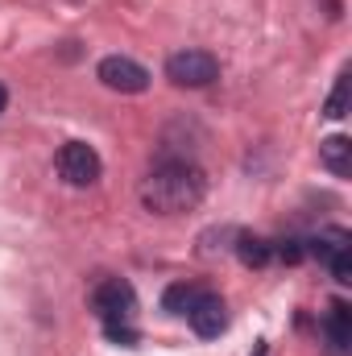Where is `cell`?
I'll return each instance as SVG.
<instances>
[{"label": "cell", "instance_id": "1", "mask_svg": "<svg viewBox=\"0 0 352 356\" xmlns=\"http://www.w3.org/2000/svg\"><path fill=\"white\" fill-rule=\"evenodd\" d=\"M207 191V178L195 162H162L154 175L141 182V203L154 216H178L191 211Z\"/></svg>", "mask_w": 352, "mask_h": 356}, {"label": "cell", "instance_id": "2", "mask_svg": "<svg viewBox=\"0 0 352 356\" xmlns=\"http://www.w3.org/2000/svg\"><path fill=\"white\" fill-rule=\"evenodd\" d=\"M91 311L104 319V327L129 323L133 311H137V294H133V286H129L125 277H108V282H99V286L91 290Z\"/></svg>", "mask_w": 352, "mask_h": 356}, {"label": "cell", "instance_id": "3", "mask_svg": "<svg viewBox=\"0 0 352 356\" xmlns=\"http://www.w3.org/2000/svg\"><path fill=\"white\" fill-rule=\"evenodd\" d=\"M220 75V63L207 50H178L166 58V79L175 88H207Z\"/></svg>", "mask_w": 352, "mask_h": 356}, {"label": "cell", "instance_id": "4", "mask_svg": "<svg viewBox=\"0 0 352 356\" xmlns=\"http://www.w3.org/2000/svg\"><path fill=\"white\" fill-rule=\"evenodd\" d=\"M95 75H99V83L108 91H120V95H141V91L150 88V71L141 63L125 58V54H108L95 67Z\"/></svg>", "mask_w": 352, "mask_h": 356}, {"label": "cell", "instance_id": "5", "mask_svg": "<svg viewBox=\"0 0 352 356\" xmlns=\"http://www.w3.org/2000/svg\"><path fill=\"white\" fill-rule=\"evenodd\" d=\"M58 175L67 178L71 186H91L99 178V154L91 149L88 141H67L58 149Z\"/></svg>", "mask_w": 352, "mask_h": 356}, {"label": "cell", "instance_id": "6", "mask_svg": "<svg viewBox=\"0 0 352 356\" xmlns=\"http://www.w3.org/2000/svg\"><path fill=\"white\" fill-rule=\"evenodd\" d=\"M186 319H191V327L203 336V340H216L224 327H228V307H224V298L220 294H199V302L186 311Z\"/></svg>", "mask_w": 352, "mask_h": 356}, {"label": "cell", "instance_id": "7", "mask_svg": "<svg viewBox=\"0 0 352 356\" xmlns=\"http://www.w3.org/2000/svg\"><path fill=\"white\" fill-rule=\"evenodd\" d=\"M323 327H328V340H332V348L336 353H344L349 348V340H352V311H349V302H332L328 307V315H323Z\"/></svg>", "mask_w": 352, "mask_h": 356}, {"label": "cell", "instance_id": "8", "mask_svg": "<svg viewBox=\"0 0 352 356\" xmlns=\"http://www.w3.org/2000/svg\"><path fill=\"white\" fill-rule=\"evenodd\" d=\"M319 162H323L336 178H349L352 175V141L349 137H328V141L319 145Z\"/></svg>", "mask_w": 352, "mask_h": 356}, {"label": "cell", "instance_id": "9", "mask_svg": "<svg viewBox=\"0 0 352 356\" xmlns=\"http://www.w3.org/2000/svg\"><path fill=\"white\" fill-rule=\"evenodd\" d=\"M237 257H241L249 269H262V266L273 261V241L253 236V232H241V236H237Z\"/></svg>", "mask_w": 352, "mask_h": 356}, {"label": "cell", "instance_id": "10", "mask_svg": "<svg viewBox=\"0 0 352 356\" xmlns=\"http://www.w3.org/2000/svg\"><path fill=\"white\" fill-rule=\"evenodd\" d=\"M199 294H203V290H199L195 282H175V286L162 294V307H166L170 315H186V311L199 302Z\"/></svg>", "mask_w": 352, "mask_h": 356}, {"label": "cell", "instance_id": "11", "mask_svg": "<svg viewBox=\"0 0 352 356\" xmlns=\"http://www.w3.org/2000/svg\"><path fill=\"white\" fill-rule=\"evenodd\" d=\"M323 116H332V120L349 116V71H340L336 88H332V95H328V104H323Z\"/></svg>", "mask_w": 352, "mask_h": 356}, {"label": "cell", "instance_id": "12", "mask_svg": "<svg viewBox=\"0 0 352 356\" xmlns=\"http://www.w3.org/2000/svg\"><path fill=\"white\" fill-rule=\"evenodd\" d=\"M328 269H332V277H336L340 286H349V282H352V245H349V249H340V253H332Z\"/></svg>", "mask_w": 352, "mask_h": 356}, {"label": "cell", "instance_id": "13", "mask_svg": "<svg viewBox=\"0 0 352 356\" xmlns=\"http://www.w3.org/2000/svg\"><path fill=\"white\" fill-rule=\"evenodd\" d=\"M273 257L286 261V266H298V261L307 257V249H303V241H278V245H273Z\"/></svg>", "mask_w": 352, "mask_h": 356}, {"label": "cell", "instance_id": "14", "mask_svg": "<svg viewBox=\"0 0 352 356\" xmlns=\"http://www.w3.org/2000/svg\"><path fill=\"white\" fill-rule=\"evenodd\" d=\"M4 104H8V91H4V83H0V112H4Z\"/></svg>", "mask_w": 352, "mask_h": 356}]
</instances>
